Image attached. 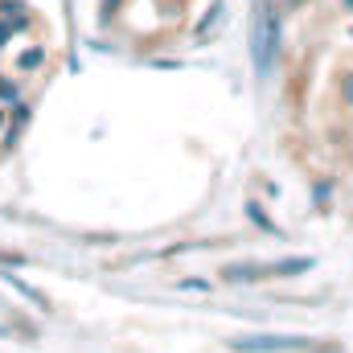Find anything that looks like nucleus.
I'll return each instance as SVG.
<instances>
[{"label":"nucleus","instance_id":"1","mask_svg":"<svg viewBox=\"0 0 353 353\" xmlns=\"http://www.w3.org/2000/svg\"><path fill=\"white\" fill-rule=\"evenodd\" d=\"M234 353H333V345H312L308 337H239L230 341Z\"/></svg>","mask_w":353,"mask_h":353},{"label":"nucleus","instance_id":"2","mask_svg":"<svg viewBox=\"0 0 353 353\" xmlns=\"http://www.w3.org/2000/svg\"><path fill=\"white\" fill-rule=\"evenodd\" d=\"M275 50H279V17L271 8H259V21H255V66L263 74L275 62Z\"/></svg>","mask_w":353,"mask_h":353},{"label":"nucleus","instance_id":"3","mask_svg":"<svg viewBox=\"0 0 353 353\" xmlns=\"http://www.w3.org/2000/svg\"><path fill=\"white\" fill-rule=\"evenodd\" d=\"M0 99H17V87H8V83H0Z\"/></svg>","mask_w":353,"mask_h":353},{"label":"nucleus","instance_id":"4","mask_svg":"<svg viewBox=\"0 0 353 353\" xmlns=\"http://www.w3.org/2000/svg\"><path fill=\"white\" fill-rule=\"evenodd\" d=\"M345 103H353V74H345Z\"/></svg>","mask_w":353,"mask_h":353},{"label":"nucleus","instance_id":"5","mask_svg":"<svg viewBox=\"0 0 353 353\" xmlns=\"http://www.w3.org/2000/svg\"><path fill=\"white\" fill-rule=\"evenodd\" d=\"M0 128H4V107H0Z\"/></svg>","mask_w":353,"mask_h":353}]
</instances>
